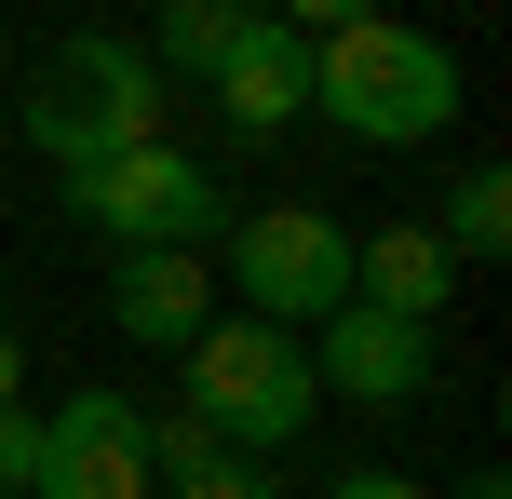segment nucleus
Instances as JSON below:
<instances>
[{"label": "nucleus", "instance_id": "nucleus-1", "mask_svg": "<svg viewBox=\"0 0 512 499\" xmlns=\"http://www.w3.org/2000/svg\"><path fill=\"white\" fill-rule=\"evenodd\" d=\"M310 108H324L351 149H432L445 122H459V54L432 41L418 14H351L310 41Z\"/></svg>", "mask_w": 512, "mask_h": 499}, {"label": "nucleus", "instance_id": "nucleus-2", "mask_svg": "<svg viewBox=\"0 0 512 499\" xmlns=\"http://www.w3.org/2000/svg\"><path fill=\"white\" fill-rule=\"evenodd\" d=\"M14 135L54 162V176H68V162H95V149L162 135V68H149V41H122V27H68V41L27 68Z\"/></svg>", "mask_w": 512, "mask_h": 499}, {"label": "nucleus", "instance_id": "nucleus-3", "mask_svg": "<svg viewBox=\"0 0 512 499\" xmlns=\"http://www.w3.org/2000/svg\"><path fill=\"white\" fill-rule=\"evenodd\" d=\"M176 365H189V419H203L216 446H256V459H270V446H297V432H310V405H324V378H310V338H297V324H256V311H243V324H203Z\"/></svg>", "mask_w": 512, "mask_h": 499}, {"label": "nucleus", "instance_id": "nucleus-4", "mask_svg": "<svg viewBox=\"0 0 512 499\" xmlns=\"http://www.w3.org/2000/svg\"><path fill=\"white\" fill-rule=\"evenodd\" d=\"M68 216L81 230L108 243V257H122V243H216L230 230V189H216V162H189L176 135H135V149H95V162H68Z\"/></svg>", "mask_w": 512, "mask_h": 499}, {"label": "nucleus", "instance_id": "nucleus-5", "mask_svg": "<svg viewBox=\"0 0 512 499\" xmlns=\"http://www.w3.org/2000/svg\"><path fill=\"white\" fill-rule=\"evenodd\" d=\"M230 297L256 324H324L337 297H351V230H337L324 203H256V216H230Z\"/></svg>", "mask_w": 512, "mask_h": 499}, {"label": "nucleus", "instance_id": "nucleus-6", "mask_svg": "<svg viewBox=\"0 0 512 499\" xmlns=\"http://www.w3.org/2000/svg\"><path fill=\"white\" fill-rule=\"evenodd\" d=\"M310 378H324L337 405H364V419H405V405H432V378H445V324L378 311V297H337L324 338H310Z\"/></svg>", "mask_w": 512, "mask_h": 499}, {"label": "nucleus", "instance_id": "nucleus-7", "mask_svg": "<svg viewBox=\"0 0 512 499\" xmlns=\"http://www.w3.org/2000/svg\"><path fill=\"white\" fill-rule=\"evenodd\" d=\"M135 419H149V405H122V392H68L41 419V473H27V499H162Z\"/></svg>", "mask_w": 512, "mask_h": 499}, {"label": "nucleus", "instance_id": "nucleus-8", "mask_svg": "<svg viewBox=\"0 0 512 499\" xmlns=\"http://www.w3.org/2000/svg\"><path fill=\"white\" fill-rule=\"evenodd\" d=\"M108 324L135 351H189L216 324V243H122L108 257Z\"/></svg>", "mask_w": 512, "mask_h": 499}, {"label": "nucleus", "instance_id": "nucleus-9", "mask_svg": "<svg viewBox=\"0 0 512 499\" xmlns=\"http://www.w3.org/2000/svg\"><path fill=\"white\" fill-rule=\"evenodd\" d=\"M203 95L230 108V135H243V149H256V135H297V122H310V27L243 14V27H230V54L203 68Z\"/></svg>", "mask_w": 512, "mask_h": 499}, {"label": "nucleus", "instance_id": "nucleus-10", "mask_svg": "<svg viewBox=\"0 0 512 499\" xmlns=\"http://www.w3.org/2000/svg\"><path fill=\"white\" fill-rule=\"evenodd\" d=\"M351 297H378V311H418V324H445V297H459V257H445V230H432V216L351 230Z\"/></svg>", "mask_w": 512, "mask_h": 499}, {"label": "nucleus", "instance_id": "nucleus-11", "mask_svg": "<svg viewBox=\"0 0 512 499\" xmlns=\"http://www.w3.org/2000/svg\"><path fill=\"white\" fill-rule=\"evenodd\" d=\"M432 230H445V257H499V243H512V176H499V162H472V176L459 189H445V216H432Z\"/></svg>", "mask_w": 512, "mask_h": 499}, {"label": "nucleus", "instance_id": "nucleus-12", "mask_svg": "<svg viewBox=\"0 0 512 499\" xmlns=\"http://www.w3.org/2000/svg\"><path fill=\"white\" fill-rule=\"evenodd\" d=\"M230 27H243L230 0H162V27H149V68H162V81H203L216 54H230Z\"/></svg>", "mask_w": 512, "mask_h": 499}, {"label": "nucleus", "instance_id": "nucleus-13", "mask_svg": "<svg viewBox=\"0 0 512 499\" xmlns=\"http://www.w3.org/2000/svg\"><path fill=\"white\" fill-rule=\"evenodd\" d=\"M162 499H283V473L256 446H203L189 473H162Z\"/></svg>", "mask_w": 512, "mask_h": 499}, {"label": "nucleus", "instance_id": "nucleus-14", "mask_svg": "<svg viewBox=\"0 0 512 499\" xmlns=\"http://www.w3.org/2000/svg\"><path fill=\"white\" fill-rule=\"evenodd\" d=\"M27 473H41V419H27V392L0 405V499H27Z\"/></svg>", "mask_w": 512, "mask_h": 499}, {"label": "nucleus", "instance_id": "nucleus-15", "mask_svg": "<svg viewBox=\"0 0 512 499\" xmlns=\"http://www.w3.org/2000/svg\"><path fill=\"white\" fill-rule=\"evenodd\" d=\"M283 27H310V41H324V27H351V14H378V0H270Z\"/></svg>", "mask_w": 512, "mask_h": 499}, {"label": "nucleus", "instance_id": "nucleus-16", "mask_svg": "<svg viewBox=\"0 0 512 499\" xmlns=\"http://www.w3.org/2000/svg\"><path fill=\"white\" fill-rule=\"evenodd\" d=\"M324 499H432V486H405V473H337Z\"/></svg>", "mask_w": 512, "mask_h": 499}, {"label": "nucleus", "instance_id": "nucleus-17", "mask_svg": "<svg viewBox=\"0 0 512 499\" xmlns=\"http://www.w3.org/2000/svg\"><path fill=\"white\" fill-rule=\"evenodd\" d=\"M14 392H27V338L0 324V405H14Z\"/></svg>", "mask_w": 512, "mask_h": 499}, {"label": "nucleus", "instance_id": "nucleus-18", "mask_svg": "<svg viewBox=\"0 0 512 499\" xmlns=\"http://www.w3.org/2000/svg\"><path fill=\"white\" fill-rule=\"evenodd\" d=\"M459 499H512V486H499V473H472V486H459Z\"/></svg>", "mask_w": 512, "mask_h": 499}, {"label": "nucleus", "instance_id": "nucleus-19", "mask_svg": "<svg viewBox=\"0 0 512 499\" xmlns=\"http://www.w3.org/2000/svg\"><path fill=\"white\" fill-rule=\"evenodd\" d=\"M0 68H14V41H0Z\"/></svg>", "mask_w": 512, "mask_h": 499}]
</instances>
